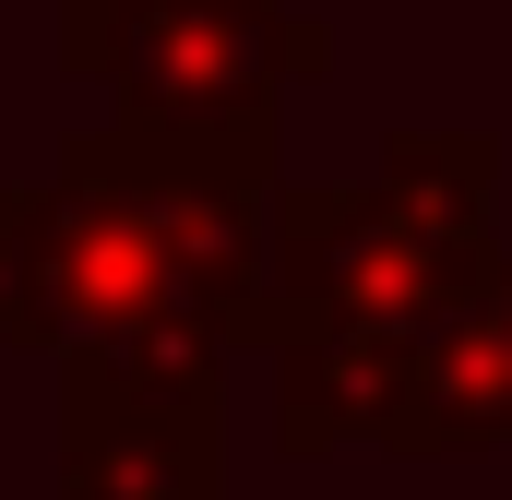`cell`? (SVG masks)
Listing matches in <instances>:
<instances>
[{
	"mask_svg": "<svg viewBox=\"0 0 512 500\" xmlns=\"http://www.w3.org/2000/svg\"><path fill=\"white\" fill-rule=\"evenodd\" d=\"M60 500H227V393L60 370Z\"/></svg>",
	"mask_w": 512,
	"mask_h": 500,
	"instance_id": "cell-4",
	"label": "cell"
},
{
	"mask_svg": "<svg viewBox=\"0 0 512 500\" xmlns=\"http://www.w3.org/2000/svg\"><path fill=\"white\" fill-rule=\"evenodd\" d=\"M489 298H501V346H512V250H501V274H489Z\"/></svg>",
	"mask_w": 512,
	"mask_h": 500,
	"instance_id": "cell-5",
	"label": "cell"
},
{
	"mask_svg": "<svg viewBox=\"0 0 512 500\" xmlns=\"http://www.w3.org/2000/svg\"><path fill=\"white\" fill-rule=\"evenodd\" d=\"M262 191L274 167L72 131L48 179H0V346H48L96 381L227 393L262 310Z\"/></svg>",
	"mask_w": 512,
	"mask_h": 500,
	"instance_id": "cell-2",
	"label": "cell"
},
{
	"mask_svg": "<svg viewBox=\"0 0 512 500\" xmlns=\"http://www.w3.org/2000/svg\"><path fill=\"white\" fill-rule=\"evenodd\" d=\"M60 72L96 84V131L274 167V108L334 72V24L298 0H60Z\"/></svg>",
	"mask_w": 512,
	"mask_h": 500,
	"instance_id": "cell-3",
	"label": "cell"
},
{
	"mask_svg": "<svg viewBox=\"0 0 512 500\" xmlns=\"http://www.w3.org/2000/svg\"><path fill=\"white\" fill-rule=\"evenodd\" d=\"M501 143L465 120H417L358 179H274L262 191V310L274 358V453L382 441L441 322L501 274Z\"/></svg>",
	"mask_w": 512,
	"mask_h": 500,
	"instance_id": "cell-1",
	"label": "cell"
}]
</instances>
